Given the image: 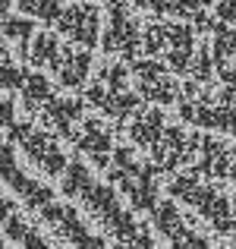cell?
Masks as SVG:
<instances>
[{
  "instance_id": "obj_1",
  "label": "cell",
  "mask_w": 236,
  "mask_h": 249,
  "mask_svg": "<svg viewBox=\"0 0 236 249\" xmlns=\"http://www.w3.org/2000/svg\"><path fill=\"white\" fill-rule=\"evenodd\" d=\"M25 10L32 13H44V16H51V13H57V6H51V0H25Z\"/></svg>"
}]
</instances>
